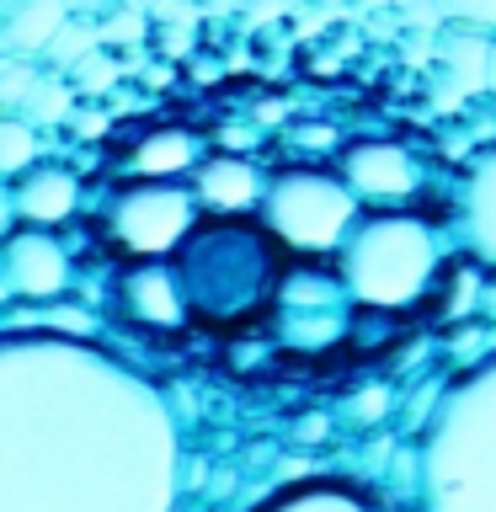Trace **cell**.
I'll list each match as a JSON object with an SVG mask.
<instances>
[{
  "instance_id": "obj_20",
  "label": "cell",
  "mask_w": 496,
  "mask_h": 512,
  "mask_svg": "<svg viewBox=\"0 0 496 512\" xmlns=\"http://www.w3.org/2000/svg\"><path fill=\"white\" fill-rule=\"evenodd\" d=\"M262 512H368L358 496H347V491H331V486H315V491H288L278 496L272 507Z\"/></svg>"
},
{
  "instance_id": "obj_22",
  "label": "cell",
  "mask_w": 496,
  "mask_h": 512,
  "mask_svg": "<svg viewBox=\"0 0 496 512\" xmlns=\"http://www.w3.org/2000/svg\"><path fill=\"white\" fill-rule=\"evenodd\" d=\"M443 22L448 27H480V32H496V0H438Z\"/></svg>"
},
{
  "instance_id": "obj_18",
  "label": "cell",
  "mask_w": 496,
  "mask_h": 512,
  "mask_svg": "<svg viewBox=\"0 0 496 512\" xmlns=\"http://www.w3.org/2000/svg\"><path fill=\"white\" fill-rule=\"evenodd\" d=\"M96 48H102V22H86V16H70L64 22V32L54 38V48L43 54L48 70H59V75H70L80 59H91Z\"/></svg>"
},
{
  "instance_id": "obj_14",
  "label": "cell",
  "mask_w": 496,
  "mask_h": 512,
  "mask_svg": "<svg viewBox=\"0 0 496 512\" xmlns=\"http://www.w3.org/2000/svg\"><path fill=\"white\" fill-rule=\"evenodd\" d=\"M70 16L75 0H0V54L43 59Z\"/></svg>"
},
{
  "instance_id": "obj_21",
  "label": "cell",
  "mask_w": 496,
  "mask_h": 512,
  "mask_svg": "<svg viewBox=\"0 0 496 512\" xmlns=\"http://www.w3.org/2000/svg\"><path fill=\"white\" fill-rule=\"evenodd\" d=\"M70 80H75V91H80V96H102L112 80H118V59H112L107 48H96L91 59H80L75 70H70Z\"/></svg>"
},
{
  "instance_id": "obj_24",
  "label": "cell",
  "mask_w": 496,
  "mask_h": 512,
  "mask_svg": "<svg viewBox=\"0 0 496 512\" xmlns=\"http://www.w3.org/2000/svg\"><path fill=\"white\" fill-rule=\"evenodd\" d=\"M480 299H486V315H491V320H496V278H491V283H486V294H480Z\"/></svg>"
},
{
  "instance_id": "obj_2",
  "label": "cell",
  "mask_w": 496,
  "mask_h": 512,
  "mask_svg": "<svg viewBox=\"0 0 496 512\" xmlns=\"http://www.w3.org/2000/svg\"><path fill=\"white\" fill-rule=\"evenodd\" d=\"M171 262L182 272L192 315H203L208 326H240V320H251L267 299H278L283 240L256 214L203 219Z\"/></svg>"
},
{
  "instance_id": "obj_16",
  "label": "cell",
  "mask_w": 496,
  "mask_h": 512,
  "mask_svg": "<svg viewBox=\"0 0 496 512\" xmlns=\"http://www.w3.org/2000/svg\"><path fill=\"white\" fill-rule=\"evenodd\" d=\"M75 96H80V91H75V80H70V75L43 70V80H38V91H32V102H27L22 118H27L32 128H59V123H70Z\"/></svg>"
},
{
  "instance_id": "obj_1",
  "label": "cell",
  "mask_w": 496,
  "mask_h": 512,
  "mask_svg": "<svg viewBox=\"0 0 496 512\" xmlns=\"http://www.w3.org/2000/svg\"><path fill=\"white\" fill-rule=\"evenodd\" d=\"M160 395L80 336H0V512H171Z\"/></svg>"
},
{
  "instance_id": "obj_17",
  "label": "cell",
  "mask_w": 496,
  "mask_h": 512,
  "mask_svg": "<svg viewBox=\"0 0 496 512\" xmlns=\"http://www.w3.org/2000/svg\"><path fill=\"white\" fill-rule=\"evenodd\" d=\"M43 70H48L43 59L0 54V112H6V118H22V112H27L32 91H38V80H43Z\"/></svg>"
},
{
  "instance_id": "obj_8",
  "label": "cell",
  "mask_w": 496,
  "mask_h": 512,
  "mask_svg": "<svg viewBox=\"0 0 496 512\" xmlns=\"http://www.w3.org/2000/svg\"><path fill=\"white\" fill-rule=\"evenodd\" d=\"M342 182L363 203H400L422 187V166L395 139H358L342 150Z\"/></svg>"
},
{
  "instance_id": "obj_9",
  "label": "cell",
  "mask_w": 496,
  "mask_h": 512,
  "mask_svg": "<svg viewBox=\"0 0 496 512\" xmlns=\"http://www.w3.org/2000/svg\"><path fill=\"white\" fill-rule=\"evenodd\" d=\"M491 59H496V32L480 27H443L432 64H438V107H459L470 96H491Z\"/></svg>"
},
{
  "instance_id": "obj_7",
  "label": "cell",
  "mask_w": 496,
  "mask_h": 512,
  "mask_svg": "<svg viewBox=\"0 0 496 512\" xmlns=\"http://www.w3.org/2000/svg\"><path fill=\"white\" fill-rule=\"evenodd\" d=\"M64 288H70V251L54 240V230H32V224L6 230V240H0V294H6V310L54 304Z\"/></svg>"
},
{
  "instance_id": "obj_6",
  "label": "cell",
  "mask_w": 496,
  "mask_h": 512,
  "mask_svg": "<svg viewBox=\"0 0 496 512\" xmlns=\"http://www.w3.org/2000/svg\"><path fill=\"white\" fill-rule=\"evenodd\" d=\"M198 192L182 182H139L112 203V230L139 262L150 256H176L187 235L198 230Z\"/></svg>"
},
{
  "instance_id": "obj_26",
  "label": "cell",
  "mask_w": 496,
  "mask_h": 512,
  "mask_svg": "<svg viewBox=\"0 0 496 512\" xmlns=\"http://www.w3.org/2000/svg\"><path fill=\"white\" fill-rule=\"evenodd\" d=\"M363 6H395V0H363Z\"/></svg>"
},
{
  "instance_id": "obj_15",
  "label": "cell",
  "mask_w": 496,
  "mask_h": 512,
  "mask_svg": "<svg viewBox=\"0 0 496 512\" xmlns=\"http://www.w3.org/2000/svg\"><path fill=\"white\" fill-rule=\"evenodd\" d=\"M203 166V144L182 134V128H160L134 150V171L139 182H176V176L198 171Z\"/></svg>"
},
{
  "instance_id": "obj_19",
  "label": "cell",
  "mask_w": 496,
  "mask_h": 512,
  "mask_svg": "<svg viewBox=\"0 0 496 512\" xmlns=\"http://www.w3.org/2000/svg\"><path fill=\"white\" fill-rule=\"evenodd\" d=\"M38 166V128L27 118H0V176L16 182Z\"/></svg>"
},
{
  "instance_id": "obj_3",
  "label": "cell",
  "mask_w": 496,
  "mask_h": 512,
  "mask_svg": "<svg viewBox=\"0 0 496 512\" xmlns=\"http://www.w3.org/2000/svg\"><path fill=\"white\" fill-rule=\"evenodd\" d=\"M427 512H496V358L459 379L427 427Z\"/></svg>"
},
{
  "instance_id": "obj_25",
  "label": "cell",
  "mask_w": 496,
  "mask_h": 512,
  "mask_svg": "<svg viewBox=\"0 0 496 512\" xmlns=\"http://www.w3.org/2000/svg\"><path fill=\"white\" fill-rule=\"evenodd\" d=\"M491 112H496V59H491Z\"/></svg>"
},
{
  "instance_id": "obj_5",
  "label": "cell",
  "mask_w": 496,
  "mask_h": 512,
  "mask_svg": "<svg viewBox=\"0 0 496 512\" xmlns=\"http://www.w3.org/2000/svg\"><path fill=\"white\" fill-rule=\"evenodd\" d=\"M262 219L288 251L326 256L363 224V198L342 182V171H283L267 182Z\"/></svg>"
},
{
  "instance_id": "obj_23",
  "label": "cell",
  "mask_w": 496,
  "mask_h": 512,
  "mask_svg": "<svg viewBox=\"0 0 496 512\" xmlns=\"http://www.w3.org/2000/svg\"><path fill=\"white\" fill-rule=\"evenodd\" d=\"M144 32H150V22H144V11L139 6H123L118 16H112V22H102V43H139Z\"/></svg>"
},
{
  "instance_id": "obj_13",
  "label": "cell",
  "mask_w": 496,
  "mask_h": 512,
  "mask_svg": "<svg viewBox=\"0 0 496 512\" xmlns=\"http://www.w3.org/2000/svg\"><path fill=\"white\" fill-rule=\"evenodd\" d=\"M459 235L486 267H496V144L470 155L459 182Z\"/></svg>"
},
{
  "instance_id": "obj_4",
  "label": "cell",
  "mask_w": 496,
  "mask_h": 512,
  "mask_svg": "<svg viewBox=\"0 0 496 512\" xmlns=\"http://www.w3.org/2000/svg\"><path fill=\"white\" fill-rule=\"evenodd\" d=\"M438 235L427 219L411 214H368L352 240L342 246V278L347 294L374 304V310H400L422 299V288L438 272Z\"/></svg>"
},
{
  "instance_id": "obj_12",
  "label": "cell",
  "mask_w": 496,
  "mask_h": 512,
  "mask_svg": "<svg viewBox=\"0 0 496 512\" xmlns=\"http://www.w3.org/2000/svg\"><path fill=\"white\" fill-rule=\"evenodd\" d=\"M192 192H198V203L214 219H235V214L262 208L267 182H262V171H256L246 155H208L203 166L192 171Z\"/></svg>"
},
{
  "instance_id": "obj_11",
  "label": "cell",
  "mask_w": 496,
  "mask_h": 512,
  "mask_svg": "<svg viewBox=\"0 0 496 512\" xmlns=\"http://www.w3.org/2000/svg\"><path fill=\"white\" fill-rule=\"evenodd\" d=\"M123 310L144 326H182L192 304L171 256H150V262H134L123 272Z\"/></svg>"
},
{
  "instance_id": "obj_10",
  "label": "cell",
  "mask_w": 496,
  "mask_h": 512,
  "mask_svg": "<svg viewBox=\"0 0 496 512\" xmlns=\"http://www.w3.org/2000/svg\"><path fill=\"white\" fill-rule=\"evenodd\" d=\"M6 203H11V224L6 230H16V224H32V230H54V224H64L75 214L80 203V182L70 166H32L27 176H16V182H6Z\"/></svg>"
}]
</instances>
